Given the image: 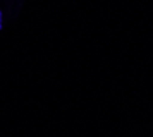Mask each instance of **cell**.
Returning a JSON list of instances; mask_svg holds the SVG:
<instances>
[{
  "instance_id": "obj_1",
  "label": "cell",
  "mask_w": 153,
  "mask_h": 137,
  "mask_svg": "<svg viewBox=\"0 0 153 137\" xmlns=\"http://www.w3.org/2000/svg\"><path fill=\"white\" fill-rule=\"evenodd\" d=\"M1 19H3V15H1V11H0V22H1Z\"/></svg>"
},
{
  "instance_id": "obj_2",
  "label": "cell",
  "mask_w": 153,
  "mask_h": 137,
  "mask_svg": "<svg viewBox=\"0 0 153 137\" xmlns=\"http://www.w3.org/2000/svg\"><path fill=\"white\" fill-rule=\"evenodd\" d=\"M3 28V26H1V22H0V30H1Z\"/></svg>"
}]
</instances>
